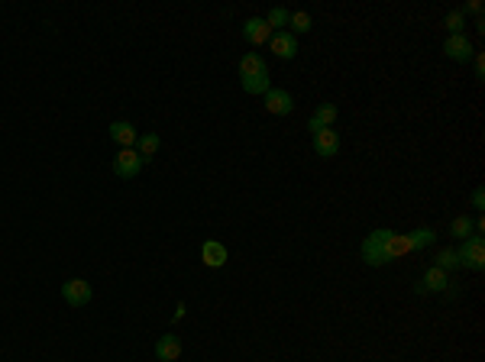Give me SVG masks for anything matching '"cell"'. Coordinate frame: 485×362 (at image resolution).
<instances>
[{"label":"cell","mask_w":485,"mask_h":362,"mask_svg":"<svg viewBox=\"0 0 485 362\" xmlns=\"http://www.w3.org/2000/svg\"><path fill=\"white\" fill-rule=\"evenodd\" d=\"M437 243V230L434 227H421L414 233H395V230H372V233L362 239V262L378 269L385 262L402 259L404 253H418V249H427V246Z\"/></svg>","instance_id":"obj_1"},{"label":"cell","mask_w":485,"mask_h":362,"mask_svg":"<svg viewBox=\"0 0 485 362\" xmlns=\"http://www.w3.org/2000/svg\"><path fill=\"white\" fill-rule=\"evenodd\" d=\"M456 256H460V269L482 272L485 269V239L479 233H472L469 239H463V246L456 249Z\"/></svg>","instance_id":"obj_2"},{"label":"cell","mask_w":485,"mask_h":362,"mask_svg":"<svg viewBox=\"0 0 485 362\" xmlns=\"http://www.w3.org/2000/svg\"><path fill=\"white\" fill-rule=\"evenodd\" d=\"M142 172V159L136 149H120L117 155H114V175L123 178V181H130V178H136Z\"/></svg>","instance_id":"obj_3"},{"label":"cell","mask_w":485,"mask_h":362,"mask_svg":"<svg viewBox=\"0 0 485 362\" xmlns=\"http://www.w3.org/2000/svg\"><path fill=\"white\" fill-rule=\"evenodd\" d=\"M262 104H266L268 113H275V117H288L294 110V97L285 88H268L266 94H262Z\"/></svg>","instance_id":"obj_4"},{"label":"cell","mask_w":485,"mask_h":362,"mask_svg":"<svg viewBox=\"0 0 485 362\" xmlns=\"http://www.w3.org/2000/svg\"><path fill=\"white\" fill-rule=\"evenodd\" d=\"M242 39L252 46V49H259V46H268L272 39V29H268L266 17H250L242 23Z\"/></svg>","instance_id":"obj_5"},{"label":"cell","mask_w":485,"mask_h":362,"mask_svg":"<svg viewBox=\"0 0 485 362\" xmlns=\"http://www.w3.org/2000/svg\"><path fill=\"white\" fill-rule=\"evenodd\" d=\"M91 285L84 281V278H68L65 285H62V298H65V304H71V307H84V304L91 301Z\"/></svg>","instance_id":"obj_6"},{"label":"cell","mask_w":485,"mask_h":362,"mask_svg":"<svg viewBox=\"0 0 485 362\" xmlns=\"http://www.w3.org/2000/svg\"><path fill=\"white\" fill-rule=\"evenodd\" d=\"M444 52H446V59L460 62V65L472 62V55H476V49H472V43H469V36H466V33H463V36H446Z\"/></svg>","instance_id":"obj_7"},{"label":"cell","mask_w":485,"mask_h":362,"mask_svg":"<svg viewBox=\"0 0 485 362\" xmlns=\"http://www.w3.org/2000/svg\"><path fill=\"white\" fill-rule=\"evenodd\" d=\"M446 288H450V275H446L444 269L430 265V269L424 272V278L414 285V291H418V295H434V291H446Z\"/></svg>","instance_id":"obj_8"},{"label":"cell","mask_w":485,"mask_h":362,"mask_svg":"<svg viewBox=\"0 0 485 362\" xmlns=\"http://www.w3.org/2000/svg\"><path fill=\"white\" fill-rule=\"evenodd\" d=\"M314 152H317L320 159H334L336 152H340V133H336V127H327L320 133H314Z\"/></svg>","instance_id":"obj_9"},{"label":"cell","mask_w":485,"mask_h":362,"mask_svg":"<svg viewBox=\"0 0 485 362\" xmlns=\"http://www.w3.org/2000/svg\"><path fill=\"white\" fill-rule=\"evenodd\" d=\"M268 49L275 52L278 59L292 62L294 55H298V36H292L288 29H285V33H272V39H268Z\"/></svg>","instance_id":"obj_10"},{"label":"cell","mask_w":485,"mask_h":362,"mask_svg":"<svg viewBox=\"0 0 485 362\" xmlns=\"http://www.w3.org/2000/svg\"><path fill=\"white\" fill-rule=\"evenodd\" d=\"M107 133H110V139H114L117 146H123V149H133L136 139H139V133H136V127L130 123V120H114Z\"/></svg>","instance_id":"obj_11"},{"label":"cell","mask_w":485,"mask_h":362,"mask_svg":"<svg viewBox=\"0 0 485 362\" xmlns=\"http://www.w3.org/2000/svg\"><path fill=\"white\" fill-rule=\"evenodd\" d=\"M226 259H230V253H226V246L217 243V239H207V243L201 246V262L207 269H224Z\"/></svg>","instance_id":"obj_12"},{"label":"cell","mask_w":485,"mask_h":362,"mask_svg":"<svg viewBox=\"0 0 485 362\" xmlns=\"http://www.w3.org/2000/svg\"><path fill=\"white\" fill-rule=\"evenodd\" d=\"M156 359L159 362H178L182 359V340H178L175 333L159 337V343H156Z\"/></svg>","instance_id":"obj_13"},{"label":"cell","mask_w":485,"mask_h":362,"mask_svg":"<svg viewBox=\"0 0 485 362\" xmlns=\"http://www.w3.org/2000/svg\"><path fill=\"white\" fill-rule=\"evenodd\" d=\"M327 127H336V104H320V107L314 110V117L308 120L310 133H320V130H327Z\"/></svg>","instance_id":"obj_14"},{"label":"cell","mask_w":485,"mask_h":362,"mask_svg":"<svg viewBox=\"0 0 485 362\" xmlns=\"http://www.w3.org/2000/svg\"><path fill=\"white\" fill-rule=\"evenodd\" d=\"M256 75H268V65L259 52H246L240 59V78H256Z\"/></svg>","instance_id":"obj_15"},{"label":"cell","mask_w":485,"mask_h":362,"mask_svg":"<svg viewBox=\"0 0 485 362\" xmlns=\"http://www.w3.org/2000/svg\"><path fill=\"white\" fill-rule=\"evenodd\" d=\"M159 146H162V139L156 133H142L139 139H136V152H139V159H142V165L149 159H156V152H159Z\"/></svg>","instance_id":"obj_16"},{"label":"cell","mask_w":485,"mask_h":362,"mask_svg":"<svg viewBox=\"0 0 485 362\" xmlns=\"http://www.w3.org/2000/svg\"><path fill=\"white\" fill-rule=\"evenodd\" d=\"M476 233V230H472V217H469V214H460V217H453L450 220V236L453 239H469V236Z\"/></svg>","instance_id":"obj_17"},{"label":"cell","mask_w":485,"mask_h":362,"mask_svg":"<svg viewBox=\"0 0 485 362\" xmlns=\"http://www.w3.org/2000/svg\"><path fill=\"white\" fill-rule=\"evenodd\" d=\"M288 20H292V10H285V7H272L266 13V23L272 33H285L288 29Z\"/></svg>","instance_id":"obj_18"},{"label":"cell","mask_w":485,"mask_h":362,"mask_svg":"<svg viewBox=\"0 0 485 362\" xmlns=\"http://www.w3.org/2000/svg\"><path fill=\"white\" fill-rule=\"evenodd\" d=\"M240 85L246 94L259 97V94H266L268 88H272V81H268V75H256V78H240Z\"/></svg>","instance_id":"obj_19"},{"label":"cell","mask_w":485,"mask_h":362,"mask_svg":"<svg viewBox=\"0 0 485 362\" xmlns=\"http://www.w3.org/2000/svg\"><path fill=\"white\" fill-rule=\"evenodd\" d=\"M310 26H314V20H310V13H304V10H298V13H292V20H288V33H292V36L310 33Z\"/></svg>","instance_id":"obj_20"},{"label":"cell","mask_w":485,"mask_h":362,"mask_svg":"<svg viewBox=\"0 0 485 362\" xmlns=\"http://www.w3.org/2000/svg\"><path fill=\"white\" fill-rule=\"evenodd\" d=\"M444 29L450 36H463L466 33V17H463V10H450L444 17Z\"/></svg>","instance_id":"obj_21"},{"label":"cell","mask_w":485,"mask_h":362,"mask_svg":"<svg viewBox=\"0 0 485 362\" xmlns=\"http://www.w3.org/2000/svg\"><path fill=\"white\" fill-rule=\"evenodd\" d=\"M437 269H444L446 275H450V272H456L460 269V256H456V249H440V253H437V262H434Z\"/></svg>","instance_id":"obj_22"},{"label":"cell","mask_w":485,"mask_h":362,"mask_svg":"<svg viewBox=\"0 0 485 362\" xmlns=\"http://www.w3.org/2000/svg\"><path fill=\"white\" fill-rule=\"evenodd\" d=\"M469 204H472V211H482L485 207V188H476L472 197H469Z\"/></svg>","instance_id":"obj_23"},{"label":"cell","mask_w":485,"mask_h":362,"mask_svg":"<svg viewBox=\"0 0 485 362\" xmlns=\"http://www.w3.org/2000/svg\"><path fill=\"white\" fill-rule=\"evenodd\" d=\"M472 68H476V78L482 81V78H485V55H482V52H476V55H472Z\"/></svg>","instance_id":"obj_24"},{"label":"cell","mask_w":485,"mask_h":362,"mask_svg":"<svg viewBox=\"0 0 485 362\" xmlns=\"http://www.w3.org/2000/svg\"><path fill=\"white\" fill-rule=\"evenodd\" d=\"M463 10V17H466V13H472V17H482V4H479V0H469L466 7H460Z\"/></svg>","instance_id":"obj_25"}]
</instances>
